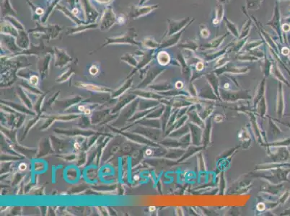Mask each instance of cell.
Segmentation results:
<instances>
[{
    "mask_svg": "<svg viewBox=\"0 0 290 216\" xmlns=\"http://www.w3.org/2000/svg\"><path fill=\"white\" fill-rule=\"evenodd\" d=\"M195 21V19H192L191 18L185 17L183 18L182 20H167L168 22V28H167V31L164 36V38L170 37V36L173 35L177 32H178L184 29L185 27H188L193 23Z\"/></svg>",
    "mask_w": 290,
    "mask_h": 216,
    "instance_id": "6da1fadb",
    "label": "cell"
},
{
    "mask_svg": "<svg viewBox=\"0 0 290 216\" xmlns=\"http://www.w3.org/2000/svg\"><path fill=\"white\" fill-rule=\"evenodd\" d=\"M266 25L270 26L275 30L276 32L279 36L280 40H282V35H281V15L279 5L278 2H276L274 9H273V15L271 20L266 23Z\"/></svg>",
    "mask_w": 290,
    "mask_h": 216,
    "instance_id": "7a4b0ae2",
    "label": "cell"
},
{
    "mask_svg": "<svg viewBox=\"0 0 290 216\" xmlns=\"http://www.w3.org/2000/svg\"><path fill=\"white\" fill-rule=\"evenodd\" d=\"M185 30V28L184 29H183L181 31L177 32L173 35L170 36V37H167L166 39L164 40V41L162 43V44L160 45L161 48H167V47H171L174 45H176L177 43L179 42L180 39H181V36L184 31Z\"/></svg>",
    "mask_w": 290,
    "mask_h": 216,
    "instance_id": "3957f363",
    "label": "cell"
},
{
    "mask_svg": "<svg viewBox=\"0 0 290 216\" xmlns=\"http://www.w3.org/2000/svg\"><path fill=\"white\" fill-rule=\"evenodd\" d=\"M224 8L222 4L218 3L214 9V17L212 21L214 26H218L220 22L224 19Z\"/></svg>",
    "mask_w": 290,
    "mask_h": 216,
    "instance_id": "277c9868",
    "label": "cell"
},
{
    "mask_svg": "<svg viewBox=\"0 0 290 216\" xmlns=\"http://www.w3.org/2000/svg\"><path fill=\"white\" fill-rule=\"evenodd\" d=\"M242 9L243 10V13L246 14V15L248 17V19L246 22V23L244 24V25L242 26V30H241V32L240 33V37H239L238 39H242V38H245L249 36V32L250 31L251 26H252V24L253 22L251 17H250V16L248 15V13H247L246 10L245 9V8L242 7Z\"/></svg>",
    "mask_w": 290,
    "mask_h": 216,
    "instance_id": "5b68a950",
    "label": "cell"
},
{
    "mask_svg": "<svg viewBox=\"0 0 290 216\" xmlns=\"http://www.w3.org/2000/svg\"><path fill=\"white\" fill-rule=\"evenodd\" d=\"M228 33H224V35H222L218 36L214 39L212 40L211 41L208 43L204 45L203 46L201 47V48H207V49H214V48H217L220 45H221L225 38L227 37Z\"/></svg>",
    "mask_w": 290,
    "mask_h": 216,
    "instance_id": "8992f818",
    "label": "cell"
},
{
    "mask_svg": "<svg viewBox=\"0 0 290 216\" xmlns=\"http://www.w3.org/2000/svg\"><path fill=\"white\" fill-rule=\"evenodd\" d=\"M223 20L224 22H225L226 27L227 28L228 31L233 35V37L238 39L239 37H240V32H239V30L238 27H237V25L234 22H232L231 20H229L228 18L224 17Z\"/></svg>",
    "mask_w": 290,
    "mask_h": 216,
    "instance_id": "52a82bcc",
    "label": "cell"
},
{
    "mask_svg": "<svg viewBox=\"0 0 290 216\" xmlns=\"http://www.w3.org/2000/svg\"><path fill=\"white\" fill-rule=\"evenodd\" d=\"M158 7V5H155L148 6V7L138 8V9L136 10L135 14L134 15V17L135 16V17H139V16L147 15V14L150 13V12H152V10L157 9Z\"/></svg>",
    "mask_w": 290,
    "mask_h": 216,
    "instance_id": "ba28073f",
    "label": "cell"
},
{
    "mask_svg": "<svg viewBox=\"0 0 290 216\" xmlns=\"http://www.w3.org/2000/svg\"><path fill=\"white\" fill-rule=\"evenodd\" d=\"M262 2L263 0H246L247 9H258L261 7Z\"/></svg>",
    "mask_w": 290,
    "mask_h": 216,
    "instance_id": "9c48e42d",
    "label": "cell"
},
{
    "mask_svg": "<svg viewBox=\"0 0 290 216\" xmlns=\"http://www.w3.org/2000/svg\"><path fill=\"white\" fill-rule=\"evenodd\" d=\"M158 59L160 64L165 65L170 61V56H169V54L167 53L165 51H162L158 54Z\"/></svg>",
    "mask_w": 290,
    "mask_h": 216,
    "instance_id": "30bf717a",
    "label": "cell"
},
{
    "mask_svg": "<svg viewBox=\"0 0 290 216\" xmlns=\"http://www.w3.org/2000/svg\"><path fill=\"white\" fill-rule=\"evenodd\" d=\"M179 46L181 48H187L192 50H196L197 48H199V46H198L197 42L195 41V40H188L186 43L180 44Z\"/></svg>",
    "mask_w": 290,
    "mask_h": 216,
    "instance_id": "8fae6325",
    "label": "cell"
},
{
    "mask_svg": "<svg viewBox=\"0 0 290 216\" xmlns=\"http://www.w3.org/2000/svg\"><path fill=\"white\" fill-rule=\"evenodd\" d=\"M248 39H249V36L245 38H242V39H239V41L235 43L234 46H232V49H233V50H235V51H238V50H240L241 48L245 46V44H246V43L248 41Z\"/></svg>",
    "mask_w": 290,
    "mask_h": 216,
    "instance_id": "7c38bea8",
    "label": "cell"
},
{
    "mask_svg": "<svg viewBox=\"0 0 290 216\" xmlns=\"http://www.w3.org/2000/svg\"><path fill=\"white\" fill-rule=\"evenodd\" d=\"M200 35L203 38H208L210 35V32L209 30L207 29V26L205 25H200Z\"/></svg>",
    "mask_w": 290,
    "mask_h": 216,
    "instance_id": "4fadbf2b",
    "label": "cell"
},
{
    "mask_svg": "<svg viewBox=\"0 0 290 216\" xmlns=\"http://www.w3.org/2000/svg\"><path fill=\"white\" fill-rule=\"evenodd\" d=\"M263 42H264V40H256V41L255 40V41H252V42L249 43L248 44H247L246 46V48L248 50H251V49H253V48H256V47L259 46L260 45L262 44Z\"/></svg>",
    "mask_w": 290,
    "mask_h": 216,
    "instance_id": "5bb4252c",
    "label": "cell"
},
{
    "mask_svg": "<svg viewBox=\"0 0 290 216\" xmlns=\"http://www.w3.org/2000/svg\"><path fill=\"white\" fill-rule=\"evenodd\" d=\"M80 86L82 87H84V88L90 89V90H93V91H104L103 89H102L99 87L95 86V85H93V84H81Z\"/></svg>",
    "mask_w": 290,
    "mask_h": 216,
    "instance_id": "9a60e30c",
    "label": "cell"
},
{
    "mask_svg": "<svg viewBox=\"0 0 290 216\" xmlns=\"http://www.w3.org/2000/svg\"><path fill=\"white\" fill-rule=\"evenodd\" d=\"M30 84H31L34 85V86L37 85V84L38 82V77L36 76H31V77H30Z\"/></svg>",
    "mask_w": 290,
    "mask_h": 216,
    "instance_id": "2e32d148",
    "label": "cell"
},
{
    "mask_svg": "<svg viewBox=\"0 0 290 216\" xmlns=\"http://www.w3.org/2000/svg\"><path fill=\"white\" fill-rule=\"evenodd\" d=\"M79 110L80 111L84 112V113H85V114H90V110L89 109H87V108H85V107H84V106H79Z\"/></svg>",
    "mask_w": 290,
    "mask_h": 216,
    "instance_id": "e0dca14e",
    "label": "cell"
},
{
    "mask_svg": "<svg viewBox=\"0 0 290 216\" xmlns=\"http://www.w3.org/2000/svg\"><path fill=\"white\" fill-rule=\"evenodd\" d=\"M282 29L283 30L284 32H288V31H289V29H290V25H289V24H287V23H284L283 25L282 26Z\"/></svg>",
    "mask_w": 290,
    "mask_h": 216,
    "instance_id": "ac0fdd59",
    "label": "cell"
},
{
    "mask_svg": "<svg viewBox=\"0 0 290 216\" xmlns=\"http://www.w3.org/2000/svg\"><path fill=\"white\" fill-rule=\"evenodd\" d=\"M217 2H218V3L224 5V4H227L230 2V0H217Z\"/></svg>",
    "mask_w": 290,
    "mask_h": 216,
    "instance_id": "d6986e66",
    "label": "cell"
},
{
    "mask_svg": "<svg viewBox=\"0 0 290 216\" xmlns=\"http://www.w3.org/2000/svg\"><path fill=\"white\" fill-rule=\"evenodd\" d=\"M26 168H27V167H26V165L25 164H21L19 166V169L21 170V171L25 170Z\"/></svg>",
    "mask_w": 290,
    "mask_h": 216,
    "instance_id": "ffe728a7",
    "label": "cell"
},
{
    "mask_svg": "<svg viewBox=\"0 0 290 216\" xmlns=\"http://www.w3.org/2000/svg\"><path fill=\"white\" fill-rule=\"evenodd\" d=\"M147 0H142V1H141V2H140V4H141V5H142V4H143V3H144V2H147Z\"/></svg>",
    "mask_w": 290,
    "mask_h": 216,
    "instance_id": "44dd1931",
    "label": "cell"
},
{
    "mask_svg": "<svg viewBox=\"0 0 290 216\" xmlns=\"http://www.w3.org/2000/svg\"><path fill=\"white\" fill-rule=\"evenodd\" d=\"M155 208V207H150V210L151 211H152V210H154Z\"/></svg>",
    "mask_w": 290,
    "mask_h": 216,
    "instance_id": "7402d4cb",
    "label": "cell"
}]
</instances>
